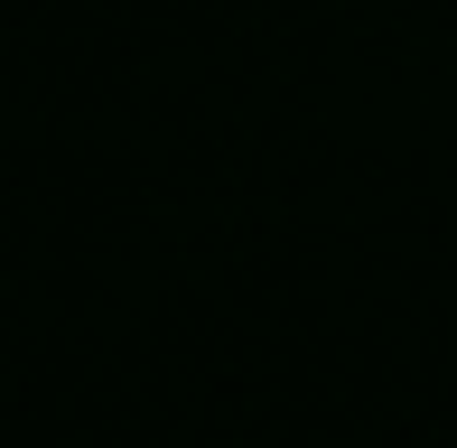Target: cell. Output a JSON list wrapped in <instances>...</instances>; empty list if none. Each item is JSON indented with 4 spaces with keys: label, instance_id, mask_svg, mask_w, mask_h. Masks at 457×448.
<instances>
[]
</instances>
